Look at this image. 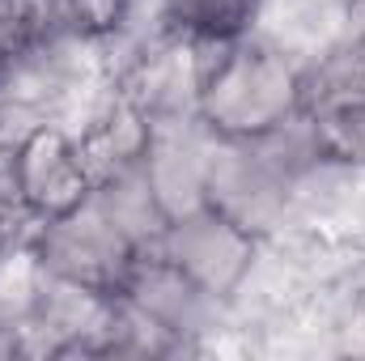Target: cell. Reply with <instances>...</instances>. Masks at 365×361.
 Instances as JSON below:
<instances>
[{
  "label": "cell",
  "mask_w": 365,
  "mask_h": 361,
  "mask_svg": "<svg viewBox=\"0 0 365 361\" xmlns=\"http://www.w3.org/2000/svg\"><path fill=\"white\" fill-rule=\"evenodd\" d=\"M34 251H38L43 272L77 280V285H90V289H102V293H119L123 280L136 268V260L145 255L102 213V204L93 195L86 204H77L73 213H64V217L38 221Z\"/></svg>",
  "instance_id": "obj_2"
},
{
  "label": "cell",
  "mask_w": 365,
  "mask_h": 361,
  "mask_svg": "<svg viewBox=\"0 0 365 361\" xmlns=\"http://www.w3.org/2000/svg\"><path fill=\"white\" fill-rule=\"evenodd\" d=\"M365 102V30H349L327 51L302 64V111Z\"/></svg>",
  "instance_id": "obj_8"
},
{
  "label": "cell",
  "mask_w": 365,
  "mask_h": 361,
  "mask_svg": "<svg viewBox=\"0 0 365 361\" xmlns=\"http://www.w3.org/2000/svg\"><path fill=\"white\" fill-rule=\"evenodd\" d=\"M64 30H73L64 0H0V64Z\"/></svg>",
  "instance_id": "obj_10"
},
{
  "label": "cell",
  "mask_w": 365,
  "mask_h": 361,
  "mask_svg": "<svg viewBox=\"0 0 365 361\" xmlns=\"http://www.w3.org/2000/svg\"><path fill=\"white\" fill-rule=\"evenodd\" d=\"M264 238H255L251 230H242L238 221H230L217 208H191L182 217H170L166 234L158 238V255H166L179 272H187L195 285H204L217 298H230L234 285L242 280V272L251 268L255 251Z\"/></svg>",
  "instance_id": "obj_3"
},
{
  "label": "cell",
  "mask_w": 365,
  "mask_h": 361,
  "mask_svg": "<svg viewBox=\"0 0 365 361\" xmlns=\"http://www.w3.org/2000/svg\"><path fill=\"white\" fill-rule=\"evenodd\" d=\"M119 298L132 302L140 315H149L162 332H170L187 353H200V340L230 319L225 298H217L204 285H195L187 272H179L158 251H145L136 260L132 276L119 289Z\"/></svg>",
  "instance_id": "obj_4"
},
{
  "label": "cell",
  "mask_w": 365,
  "mask_h": 361,
  "mask_svg": "<svg viewBox=\"0 0 365 361\" xmlns=\"http://www.w3.org/2000/svg\"><path fill=\"white\" fill-rule=\"evenodd\" d=\"M38 285H43V264L34 251V238H17L0 251V323L4 327H21L38 302Z\"/></svg>",
  "instance_id": "obj_11"
},
{
  "label": "cell",
  "mask_w": 365,
  "mask_h": 361,
  "mask_svg": "<svg viewBox=\"0 0 365 361\" xmlns=\"http://www.w3.org/2000/svg\"><path fill=\"white\" fill-rule=\"evenodd\" d=\"M212 141H217V132H208V123L195 111L153 119L149 149H145L140 166L153 183L166 217H182L191 208H204V171H208Z\"/></svg>",
  "instance_id": "obj_6"
},
{
  "label": "cell",
  "mask_w": 365,
  "mask_h": 361,
  "mask_svg": "<svg viewBox=\"0 0 365 361\" xmlns=\"http://www.w3.org/2000/svg\"><path fill=\"white\" fill-rule=\"evenodd\" d=\"M68 9V26L86 39H110L123 30V13L128 0H64Z\"/></svg>",
  "instance_id": "obj_13"
},
{
  "label": "cell",
  "mask_w": 365,
  "mask_h": 361,
  "mask_svg": "<svg viewBox=\"0 0 365 361\" xmlns=\"http://www.w3.org/2000/svg\"><path fill=\"white\" fill-rule=\"evenodd\" d=\"M17 183L21 204L34 221H51L86 204L93 191V179L81 162L77 136L64 123H38L17 141Z\"/></svg>",
  "instance_id": "obj_5"
},
{
  "label": "cell",
  "mask_w": 365,
  "mask_h": 361,
  "mask_svg": "<svg viewBox=\"0 0 365 361\" xmlns=\"http://www.w3.org/2000/svg\"><path fill=\"white\" fill-rule=\"evenodd\" d=\"M310 119H314V132H319V145L327 158L349 162V166H365V102L327 106V111H314Z\"/></svg>",
  "instance_id": "obj_12"
},
{
  "label": "cell",
  "mask_w": 365,
  "mask_h": 361,
  "mask_svg": "<svg viewBox=\"0 0 365 361\" xmlns=\"http://www.w3.org/2000/svg\"><path fill=\"white\" fill-rule=\"evenodd\" d=\"M34 230H38V225L13 221V217H4V213H0V251H4L9 243H17V238H34Z\"/></svg>",
  "instance_id": "obj_14"
},
{
  "label": "cell",
  "mask_w": 365,
  "mask_h": 361,
  "mask_svg": "<svg viewBox=\"0 0 365 361\" xmlns=\"http://www.w3.org/2000/svg\"><path fill=\"white\" fill-rule=\"evenodd\" d=\"M268 0H175L170 34L182 39H242L259 26Z\"/></svg>",
  "instance_id": "obj_9"
},
{
  "label": "cell",
  "mask_w": 365,
  "mask_h": 361,
  "mask_svg": "<svg viewBox=\"0 0 365 361\" xmlns=\"http://www.w3.org/2000/svg\"><path fill=\"white\" fill-rule=\"evenodd\" d=\"M200 64L195 115L217 136L268 132L302 111V60L264 34L242 39H191Z\"/></svg>",
  "instance_id": "obj_1"
},
{
  "label": "cell",
  "mask_w": 365,
  "mask_h": 361,
  "mask_svg": "<svg viewBox=\"0 0 365 361\" xmlns=\"http://www.w3.org/2000/svg\"><path fill=\"white\" fill-rule=\"evenodd\" d=\"M90 195L102 204V213H106L140 251H153L158 238H162L166 225H170V217H166V208H162V200H158V191H153V183H149V175H145L140 162L110 171L106 179L93 183Z\"/></svg>",
  "instance_id": "obj_7"
}]
</instances>
